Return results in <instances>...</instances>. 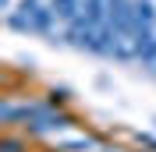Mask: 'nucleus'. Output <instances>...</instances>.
Here are the masks:
<instances>
[{"label": "nucleus", "instance_id": "f257e3e1", "mask_svg": "<svg viewBox=\"0 0 156 152\" xmlns=\"http://www.w3.org/2000/svg\"><path fill=\"white\" fill-rule=\"evenodd\" d=\"M11 21L21 25V29L43 32V29H50V11H43L36 0H25V4H21V14H11Z\"/></svg>", "mask_w": 156, "mask_h": 152}, {"label": "nucleus", "instance_id": "f03ea898", "mask_svg": "<svg viewBox=\"0 0 156 152\" xmlns=\"http://www.w3.org/2000/svg\"><path fill=\"white\" fill-rule=\"evenodd\" d=\"M78 0H53V14H60V18H68V21H75L78 18Z\"/></svg>", "mask_w": 156, "mask_h": 152}]
</instances>
